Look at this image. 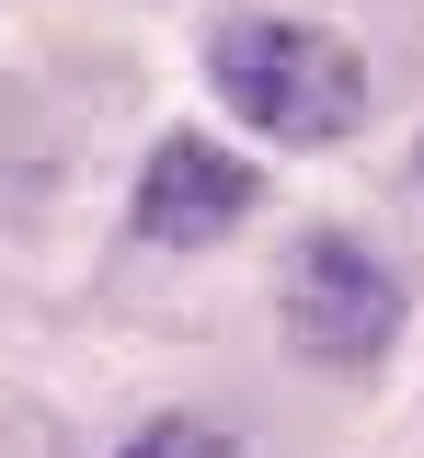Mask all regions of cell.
I'll list each match as a JSON object with an SVG mask.
<instances>
[{
	"label": "cell",
	"mask_w": 424,
	"mask_h": 458,
	"mask_svg": "<svg viewBox=\"0 0 424 458\" xmlns=\"http://www.w3.org/2000/svg\"><path fill=\"white\" fill-rule=\"evenodd\" d=\"M207 81H218V104L264 126V138H287V149H333L344 126L367 114V69L344 35H310V23H218L207 35Z\"/></svg>",
	"instance_id": "cell-1"
},
{
	"label": "cell",
	"mask_w": 424,
	"mask_h": 458,
	"mask_svg": "<svg viewBox=\"0 0 424 458\" xmlns=\"http://www.w3.org/2000/svg\"><path fill=\"white\" fill-rule=\"evenodd\" d=\"M287 333H299V355H321V367H378L390 333H402L390 264L356 252V241H333V229L299 241V264H287Z\"/></svg>",
	"instance_id": "cell-2"
},
{
	"label": "cell",
	"mask_w": 424,
	"mask_h": 458,
	"mask_svg": "<svg viewBox=\"0 0 424 458\" xmlns=\"http://www.w3.org/2000/svg\"><path fill=\"white\" fill-rule=\"evenodd\" d=\"M252 207H264V183H252V161H230L218 138H161L149 172H138V229L173 241V252L218 241V229H242Z\"/></svg>",
	"instance_id": "cell-3"
},
{
	"label": "cell",
	"mask_w": 424,
	"mask_h": 458,
	"mask_svg": "<svg viewBox=\"0 0 424 458\" xmlns=\"http://www.w3.org/2000/svg\"><path fill=\"white\" fill-rule=\"evenodd\" d=\"M126 458H242V447H230L218 424H183V412H173V424H138Z\"/></svg>",
	"instance_id": "cell-4"
}]
</instances>
